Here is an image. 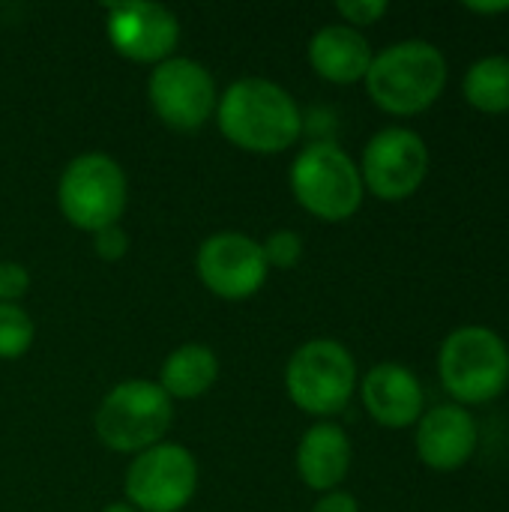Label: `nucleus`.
<instances>
[{
  "instance_id": "nucleus-20",
  "label": "nucleus",
  "mask_w": 509,
  "mask_h": 512,
  "mask_svg": "<svg viewBox=\"0 0 509 512\" xmlns=\"http://www.w3.org/2000/svg\"><path fill=\"white\" fill-rule=\"evenodd\" d=\"M261 249H264L267 267H276V270H291L303 258V240L297 231H288V228L273 231L267 243H261Z\"/></svg>"
},
{
  "instance_id": "nucleus-15",
  "label": "nucleus",
  "mask_w": 509,
  "mask_h": 512,
  "mask_svg": "<svg viewBox=\"0 0 509 512\" xmlns=\"http://www.w3.org/2000/svg\"><path fill=\"white\" fill-rule=\"evenodd\" d=\"M372 45L369 39L348 27V24H327L309 42V63L312 69L333 84H354L363 81L372 66Z\"/></svg>"
},
{
  "instance_id": "nucleus-12",
  "label": "nucleus",
  "mask_w": 509,
  "mask_h": 512,
  "mask_svg": "<svg viewBox=\"0 0 509 512\" xmlns=\"http://www.w3.org/2000/svg\"><path fill=\"white\" fill-rule=\"evenodd\" d=\"M108 39L132 63H162L180 39V24L162 3H114L108 6Z\"/></svg>"
},
{
  "instance_id": "nucleus-23",
  "label": "nucleus",
  "mask_w": 509,
  "mask_h": 512,
  "mask_svg": "<svg viewBox=\"0 0 509 512\" xmlns=\"http://www.w3.org/2000/svg\"><path fill=\"white\" fill-rule=\"evenodd\" d=\"M30 276L15 261H0V303H15L27 294Z\"/></svg>"
},
{
  "instance_id": "nucleus-7",
  "label": "nucleus",
  "mask_w": 509,
  "mask_h": 512,
  "mask_svg": "<svg viewBox=\"0 0 509 512\" xmlns=\"http://www.w3.org/2000/svg\"><path fill=\"white\" fill-rule=\"evenodd\" d=\"M126 174L105 153L75 156L60 177L57 201L69 225L81 231H102L117 225L126 210Z\"/></svg>"
},
{
  "instance_id": "nucleus-17",
  "label": "nucleus",
  "mask_w": 509,
  "mask_h": 512,
  "mask_svg": "<svg viewBox=\"0 0 509 512\" xmlns=\"http://www.w3.org/2000/svg\"><path fill=\"white\" fill-rule=\"evenodd\" d=\"M219 378V360L207 345H180L171 351L159 372V387L168 399H198Z\"/></svg>"
},
{
  "instance_id": "nucleus-13",
  "label": "nucleus",
  "mask_w": 509,
  "mask_h": 512,
  "mask_svg": "<svg viewBox=\"0 0 509 512\" xmlns=\"http://www.w3.org/2000/svg\"><path fill=\"white\" fill-rule=\"evenodd\" d=\"M477 450V420L462 405L429 408L417 420V456L432 471H459Z\"/></svg>"
},
{
  "instance_id": "nucleus-10",
  "label": "nucleus",
  "mask_w": 509,
  "mask_h": 512,
  "mask_svg": "<svg viewBox=\"0 0 509 512\" xmlns=\"http://www.w3.org/2000/svg\"><path fill=\"white\" fill-rule=\"evenodd\" d=\"M147 96L156 117L177 132L201 129L219 102L210 72L189 57L162 60L147 81Z\"/></svg>"
},
{
  "instance_id": "nucleus-4",
  "label": "nucleus",
  "mask_w": 509,
  "mask_h": 512,
  "mask_svg": "<svg viewBox=\"0 0 509 512\" xmlns=\"http://www.w3.org/2000/svg\"><path fill=\"white\" fill-rule=\"evenodd\" d=\"M291 192L312 216L345 222L363 204V177L342 147L333 141H315L303 147L291 165Z\"/></svg>"
},
{
  "instance_id": "nucleus-5",
  "label": "nucleus",
  "mask_w": 509,
  "mask_h": 512,
  "mask_svg": "<svg viewBox=\"0 0 509 512\" xmlns=\"http://www.w3.org/2000/svg\"><path fill=\"white\" fill-rule=\"evenodd\" d=\"M174 423L168 393L153 381L117 384L96 411V438L114 453H144L156 447Z\"/></svg>"
},
{
  "instance_id": "nucleus-19",
  "label": "nucleus",
  "mask_w": 509,
  "mask_h": 512,
  "mask_svg": "<svg viewBox=\"0 0 509 512\" xmlns=\"http://www.w3.org/2000/svg\"><path fill=\"white\" fill-rule=\"evenodd\" d=\"M33 321L15 303H0V360H15L33 345Z\"/></svg>"
},
{
  "instance_id": "nucleus-24",
  "label": "nucleus",
  "mask_w": 509,
  "mask_h": 512,
  "mask_svg": "<svg viewBox=\"0 0 509 512\" xmlns=\"http://www.w3.org/2000/svg\"><path fill=\"white\" fill-rule=\"evenodd\" d=\"M312 512H360V504H357L354 495L333 489V492H327V495L315 504V510Z\"/></svg>"
},
{
  "instance_id": "nucleus-18",
  "label": "nucleus",
  "mask_w": 509,
  "mask_h": 512,
  "mask_svg": "<svg viewBox=\"0 0 509 512\" xmlns=\"http://www.w3.org/2000/svg\"><path fill=\"white\" fill-rule=\"evenodd\" d=\"M462 93L471 108L483 114H507L509 111V57L492 54L480 57L462 78Z\"/></svg>"
},
{
  "instance_id": "nucleus-26",
  "label": "nucleus",
  "mask_w": 509,
  "mask_h": 512,
  "mask_svg": "<svg viewBox=\"0 0 509 512\" xmlns=\"http://www.w3.org/2000/svg\"><path fill=\"white\" fill-rule=\"evenodd\" d=\"M102 512H138L135 507H129V504H108Z\"/></svg>"
},
{
  "instance_id": "nucleus-8",
  "label": "nucleus",
  "mask_w": 509,
  "mask_h": 512,
  "mask_svg": "<svg viewBox=\"0 0 509 512\" xmlns=\"http://www.w3.org/2000/svg\"><path fill=\"white\" fill-rule=\"evenodd\" d=\"M195 489L198 465L183 444H156L138 453L126 471L129 507L141 512H180Z\"/></svg>"
},
{
  "instance_id": "nucleus-21",
  "label": "nucleus",
  "mask_w": 509,
  "mask_h": 512,
  "mask_svg": "<svg viewBox=\"0 0 509 512\" xmlns=\"http://www.w3.org/2000/svg\"><path fill=\"white\" fill-rule=\"evenodd\" d=\"M387 3L384 0H339L336 12L348 21V27H369L375 21H381L387 15Z\"/></svg>"
},
{
  "instance_id": "nucleus-16",
  "label": "nucleus",
  "mask_w": 509,
  "mask_h": 512,
  "mask_svg": "<svg viewBox=\"0 0 509 512\" xmlns=\"http://www.w3.org/2000/svg\"><path fill=\"white\" fill-rule=\"evenodd\" d=\"M351 468V441L333 423L312 426L297 447V471L315 492H333Z\"/></svg>"
},
{
  "instance_id": "nucleus-9",
  "label": "nucleus",
  "mask_w": 509,
  "mask_h": 512,
  "mask_svg": "<svg viewBox=\"0 0 509 512\" xmlns=\"http://www.w3.org/2000/svg\"><path fill=\"white\" fill-rule=\"evenodd\" d=\"M429 174V147L426 141L405 126L381 129L369 138L363 150V189L381 201L411 198Z\"/></svg>"
},
{
  "instance_id": "nucleus-14",
  "label": "nucleus",
  "mask_w": 509,
  "mask_h": 512,
  "mask_svg": "<svg viewBox=\"0 0 509 512\" xmlns=\"http://www.w3.org/2000/svg\"><path fill=\"white\" fill-rule=\"evenodd\" d=\"M363 405L387 429H408L423 417V387L399 363H378L363 378Z\"/></svg>"
},
{
  "instance_id": "nucleus-6",
  "label": "nucleus",
  "mask_w": 509,
  "mask_h": 512,
  "mask_svg": "<svg viewBox=\"0 0 509 512\" xmlns=\"http://www.w3.org/2000/svg\"><path fill=\"white\" fill-rule=\"evenodd\" d=\"M285 390L306 414H339L357 390V363L345 345L312 339L291 354L285 366Z\"/></svg>"
},
{
  "instance_id": "nucleus-2",
  "label": "nucleus",
  "mask_w": 509,
  "mask_h": 512,
  "mask_svg": "<svg viewBox=\"0 0 509 512\" xmlns=\"http://www.w3.org/2000/svg\"><path fill=\"white\" fill-rule=\"evenodd\" d=\"M363 81L381 111L411 117L432 108L444 93L447 57L426 39H405L375 54Z\"/></svg>"
},
{
  "instance_id": "nucleus-3",
  "label": "nucleus",
  "mask_w": 509,
  "mask_h": 512,
  "mask_svg": "<svg viewBox=\"0 0 509 512\" xmlns=\"http://www.w3.org/2000/svg\"><path fill=\"white\" fill-rule=\"evenodd\" d=\"M438 375L456 405H486L509 384L507 342L480 324L453 330L438 351Z\"/></svg>"
},
{
  "instance_id": "nucleus-25",
  "label": "nucleus",
  "mask_w": 509,
  "mask_h": 512,
  "mask_svg": "<svg viewBox=\"0 0 509 512\" xmlns=\"http://www.w3.org/2000/svg\"><path fill=\"white\" fill-rule=\"evenodd\" d=\"M468 12H480V15H501V12H509V3H465Z\"/></svg>"
},
{
  "instance_id": "nucleus-1",
  "label": "nucleus",
  "mask_w": 509,
  "mask_h": 512,
  "mask_svg": "<svg viewBox=\"0 0 509 512\" xmlns=\"http://www.w3.org/2000/svg\"><path fill=\"white\" fill-rule=\"evenodd\" d=\"M219 132L249 153H282L297 144L303 132V114L291 93L267 78L234 81L216 102Z\"/></svg>"
},
{
  "instance_id": "nucleus-22",
  "label": "nucleus",
  "mask_w": 509,
  "mask_h": 512,
  "mask_svg": "<svg viewBox=\"0 0 509 512\" xmlns=\"http://www.w3.org/2000/svg\"><path fill=\"white\" fill-rule=\"evenodd\" d=\"M126 249H129V237L120 225H108V228L93 234V252L108 264L120 261L126 255Z\"/></svg>"
},
{
  "instance_id": "nucleus-11",
  "label": "nucleus",
  "mask_w": 509,
  "mask_h": 512,
  "mask_svg": "<svg viewBox=\"0 0 509 512\" xmlns=\"http://www.w3.org/2000/svg\"><path fill=\"white\" fill-rule=\"evenodd\" d=\"M198 276L222 300H246L267 282V258L258 240L240 231H219L198 249Z\"/></svg>"
}]
</instances>
